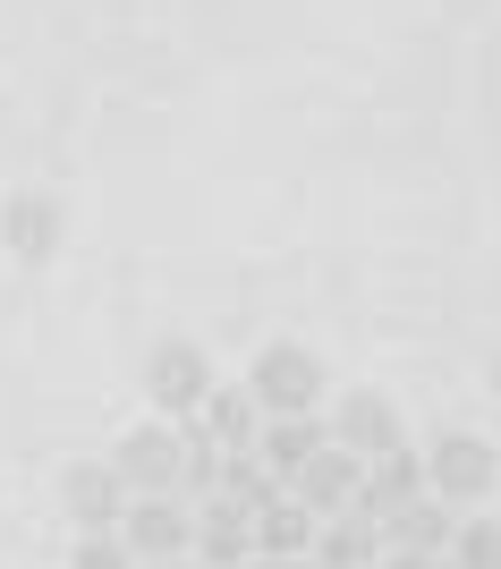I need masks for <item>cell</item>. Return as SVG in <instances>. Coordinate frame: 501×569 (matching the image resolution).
Masks as SVG:
<instances>
[{
	"mask_svg": "<svg viewBox=\"0 0 501 569\" xmlns=\"http://www.w3.org/2000/svg\"><path fill=\"white\" fill-rule=\"evenodd\" d=\"M247 391H255L263 417H298V408H323V357L298 349V340H281V349H263V357H255Z\"/></svg>",
	"mask_w": 501,
	"mask_h": 569,
	"instance_id": "cell-1",
	"label": "cell"
},
{
	"mask_svg": "<svg viewBox=\"0 0 501 569\" xmlns=\"http://www.w3.org/2000/svg\"><path fill=\"white\" fill-rule=\"evenodd\" d=\"M120 536H128V552H137V561H179V552H196V510H188V493H128Z\"/></svg>",
	"mask_w": 501,
	"mask_h": 569,
	"instance_id": "cell-2",
	"label": "cell"
},
{
	"mask_svg": "<svg viewBox=\"0 0 501 569\" xmlns=\"http://www.w3.org/2000/svg\"><path fill=\"white\" fill-rule=\"evenodd\" d=\"M425 485L451 501V510H459V501H484V493L501 485L493 442H477V433H442V442L425 451Z\"/></svg>",
	"mask_w": 501,
	"mask_h": 569,
	"instance_id": "cell-3",
	"label": "cell"
},
{
	"mask_svg": "<svg viewBox=\"0 0 501 569\" xmlns=\"http://www.w3.org/2000/svg\"><path fill=\"white\" fill-rule=\"evenodd\" d=\"M111 468H120L128 493H188V485H179V417H170V426H137L120 451H111Z\"/></svg>",
	"mask_w": 501,
	"mask_h": 569,
	"instance_id": "cell-4",
	"label": "cell"
},
{
	"mask_svg": "<svg viewBox=\"0 0 501 569\" xmlns=\"http://www.w3.org/2000/svg\"><path fill=\"white\" fill-rule=\"evenodd\" d=\"M144 391H153V408H162V417H196V408L213 400V366H204L188 340H162V349H153V366H144Z\"/></svg>",
	"mask_w": 501,
	"mask_h": 569,
	"instance_id": "cell-5",
	"label": "cell"
},
{
	"mask_svg": "<svg viewBox=\"0 0 501 569\" xmlns=\"http://www.w3.org/2000/svg\"><path fill=\"white\" fill-rule=\"evenodd\" d=\"M358 485H365V459H358V451H340V442H323L307 468H289V493L307 501L314 519H332V510H358Z\"/></svg>",
	"mask_w": 501,
	"mask_h": 569,
	"instance_id": "cell-6",
	"label": "cell"
},
{
	"mask_svg": "<svg viewBox=\"0 0 501 569\" xmlns=\"http://www.w3.org/2000/svg\"><path fill=\"white\" fill-rule=\"evenodd\" d=\"M196 561L247 569V561H255V510H239L230 493H204V501H196Z\"/></svg>",
	"mask_w": 501,
	"mask_h": 569,
	"instance_id": "cell-7",
	"label": "cell"
},
{
	"mask_svg": "<svg viewBox=\"0 0 501 569\" xmlns=\"http://www.w3.org/2000/svg\"><path fill=\"white\" fill-rule=\"evenodd\" d=\"M417 493H433L425 485V451H408V442H391V451H374L365 459V485H358V510L365 519H391V510H400V501H417Z\"/></svg>",
	"mask_w": 501,
	"mask_h": 569,
	"instance_id": "cell-8",
	"label": "cell"
},
{
	"mask_svg": "<svg viewBox=\"0 0 501 569\" xmlns=\"http://www.w3.org/2000/svg\"><path fill=\"white\" fill-rule=\"evenodd\" d=\"M60 501H69V519L94 536V527H120L128 519V485L111 459H86V468H69V485H60Z\"/></svg>",
	"mask_w": 501,
	"mask_h": 569,
	"instance_id": "cell-9",
	"label": "cell"
},
{
	"mask_svg": "<svg viewBox=\"0 0 501 569\" xmlns=\"http://www.w3.org/2000/svg\"><path fill=\"white\" fill-rule=\"evenodd\" d=\"M332 442H340V451H358V459L391 451V442H400V408L382 400V391H349V400L332 408Z\"/></svg>",
	"mask_w": 501,
	"mask_h": 569,
	"instance_id": "cell-10",
	"label": "cell"
},
{
	"mask_svg": "<svg viewBox=\"0 0 501 569\" xmlns=\"http://www.w3.org/2000/svg\"><path fill=\"white\" fill-rule=\"evenodd\" d=\"M382 561V527L365 510H332L314 519V569H374Z\"/></svg>",
	"mask_w": 501,
	"mask_h": 569,
	"instance_id": "cell-11",
	"label": "cell"
},
{
	"mask_svg": "<svg viewBox=\"0 0 501 569\" xmlns=\"http://www.w3.org/2000/svg\"><path fill=\"white\" fill-rule=\"evenodd\" d=\"M451 501L442 493H417V501H400L391 519H382V552H451Z\"/></svg>",
	"mask_w": 501,
	"mask_h": 569,
	"instance_id": "cell-12",
	"label": "cell"
},
{
	"mask_svg": "<svg viewBox=\"0 0 501 569\" xmlns=\"http://www.w3.org/2000/svg\"><path fill=\"white\" fill-rule=\"evenodd\" d=\"M298 552H314V510L298 493H272L255 510V561H298Z\"/></svg>",
	"mask_w": 501,
	"mask_h": 569,
	"instance_id": "cell-13",
	"label": "cell"
},
{
	"mask_svg": "<svg viewBox=\"0 0 501 569\" xmlns=\"http://www.w3.org/2000/svg\"><path fill=\"white\" fill-rule=\"evenodd\" d=\"M255 417H263V408H255V391H247V382H213V400L196 408V426L213 433L221 451H247V442H255V433H263Z\"/></svg>",
	"mask_w": 501,
	"mask_h": 569,
	"instance_id": "cell-14",
	"label": "cell"
},
{
	"mask_svg": "<svg viewBox=\"0 0 501 569\" xmlns=\"http://www.w3.org/2000/svg\"><path fill=\"white\" fill-rule=\"evenodd\" d=\"M323 442H332V426H314V408H298V417H263V433H255V451L272 459L281 476H289V468H307Z\"/></svg>",
	"mask_w": 501,
	"mask_h": 569,
	"instance_id": "cell-15",
	"label": "cell"
},
{
	"mask_svg": "<svg viewBox=\"0 0 501 569\" xmlns=\"http://www.w3.org/2000/svg\"><path fill=\"white\" fill-rule=\"evenodd\" d=\"M0 238H9V256H18V263H43L51 247H60V204L18 196V204H9V221H0Z\"/></svg>",
	"mask_w": 501,
	"mask_h": 569,
	"instance_id": "cell-16",
	"label": "cell"
},
{
	"mask_svg": "<svg viewBox=\"0 0 501 569\" xmlns=\"http://www.w3.org/2000/svg\"><path fill=\"white\" fill-rule=\"evenodd\" d=\"M451 569H501V519L493 510H477V519L451 527V552H442Z\"/></svg>",
	"mask_w": 501,
	"mask_h": 569,
	"instance_id": "cell-17",
	"label": "cell"
},
{
	"mask_svg": "<svg viewBox=\"0 0 501 569\" xmlns=\"http://www.w3.org/2000/svg\"><path fill=\"white\" fill-rule=\"evenodd\" d=\"M69 569H137V552H128L120 527H94V536L77 545V561H69Z\"/></svg>",
	"mask_w": 501,
	"mask_h": 569,
	"instance_id": "cell-18",
	"label": "cell"
},
{
	"mask_svg": "<svg viewBox=\"0 0 501 569\" xmlns=\"http://www.w3.org/2000/svg\"><path fill=\"white\" fill-rule=\"evenodd\" d=\"M144 569H196V561H188V552H179V561H144Z\"/></svg>",
	"mask_w": 501,
	"mask_h": 569,
	"instance_id": "cell-19",
	"label": "cell"
},
{
	"mask_svg": "<svg viewBox=\"0 0 501 569\" xmlns=\"http://www.w3.org/2000/svg\"><path fill=\"white\" fill-rule=\"evenodd\" d=\"M255 569H289V561H255Z\"/></svg>",
	"mask_w": 501,
	"mask_h": 569,
	"instance_id": "cell-20",
	"label": "cell"
},
{
	"mask_svg": "<svg viewBox=\"0 0 501 569\" xmlns=\"http://www.w3.org/2000/svg\"><path fill=\"white\" fill-rule=\"evenodd\" d=\"M433 569H451V561H433Z\"/></svg>",
	"mask_w": 501,
	"mask_h": 569,
	"instance_id": "cell-21",
	"label": "cell"
}]
</instances>
